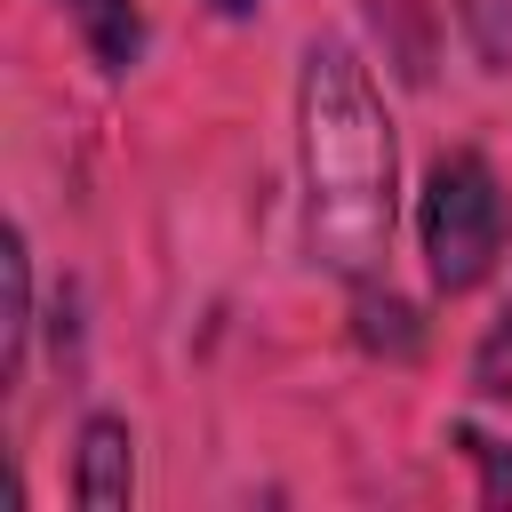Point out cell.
Listing matches in <instances>:
<instances>
[{
	"instance_id": "obj_6",
	"label": "cell",
	"mask_w": 512,
	"mask_h": 512,
	"mask_svg": "<svg viewBox=\"0 0 512 512\" xmlns=\"http://www.w3.org/2000/svg\"><path fill=\"white\" fill-rule=\"evenodd\" d=\"M472 392H488V400H504L512 392V304L488 320V336L472 344Z\"/></svg>"
},
{
	"instance_id": "obj_3",
	"label": "cell",
	"mask_w": 512,
	"mask_h": 512,
	"mask_svg": "<svg viewBox=\"0 0 512 512\" xmlns=\"http://www.w3.org/2000/svg\"><path fill=\"white\" fill-rule=\"evenodd\" d=\"M128 424L120 416H88L80 424V456H72V504L80 512H128L136 496V456H128Z\"/></svg>"
},
{
	"instance_id": "obj_7",
	"label": "cell",
	"mask_w": 512,
	"mask_h": 512,
	"mask_svg": "<svg viewBox=\"0 0 512 512\" xmlns=\"http://www.w3.org/2000/svg\"><path fill=\"white\" fill-rule=\"evenodd\" d=\"M456 448L472 456V472H480V504H512V440H488V432H456Z\"/></svg>"
},
{
	"instance_id": "obj_4",
	"label": "cell",
	"mask_w": 512,
	"mask_h": 512,
	"mask_svg": "<svg viewBox=\"0 0 512 512\" xmlns=\"http://www.w3.org/2000/svg\"><path fill=\"white\" fill-rule=\"evenodd\" d=\"M64 8H72L80 40H88V56L104 72H136L144 64V8L136 0H64Z\"/></svg>"
},
{
	"instance_id": "obj_2",
	"label": "cell",
	"mask_w": 512,
	"mask_h": 512,
	"mask_svg": "<svg viewBox=\"0 0 512 512\" xmlns=\"http://www.w3.org/2000/svg\"><path fill=\"white\" fill-rule=\"evenodd\" d=\"M416 232H424L432 288L440 296H472L496 272V256H504V192H496V168L480 152H440L432 176H424Z\"/></svg>"
},
{
	"instance_id": "obj_9",
	"label": "cell",
	"mask_w": 512,
	"mask_h": 512,
	"mask_svg": "<svg viewBox=\"0 0 512 512\" xmlns=\"http://www.w3.org/2000/svg\"><path fill=\"white\" fill-rule=\"evenodd\" d=\"M216 16H256V0H208Z\"/></svg>"
},
{
	"instance_id": "obj_8",
	"label": "cell",
	"mask_w": 512,
	"mask_h": 512,
	"mask_svg": "<svg viewBox=\"0 0 512 512\" xmlns=\"http://www.w3.org/2000/svg\"><path fill=\"white\" fill-rule=\"evenodd\" d=\"M464 24H472V40L488 48V64L512 72V0H464Z\"/></svg>"
},
{
	"instance_id": "obj_5",
	"label": "cell",
	"mask_w": 512,
	"mask_h": 512,
	"mask_svg": "<svg viewBox=\"0 0 512 512\" xmlns=\"http://www.w3.org/2000/svg\"><path fill=\"white\" fill-rule=\"evenodd\" d=\"M24 336H32V248H24V232H8V248H0V360H8V376H24Z\"/></svg>"
},
{
	"instance_id": "obj_1",
	"label": "cell",
	"mask_w": 512,
	"mask_h": 512,
	"mask_svg": "<svg viewBox=\"0 0 512 512\" xmlns=\"http://www.w3.org/2000/svg\"><path fill=\"white\" fill-rule=\"evenodd\" d=\"M296 160H304V240L320 272L376 280L392 256V208H400V144L392 112L368 80V64L336 40L304 56L296 80Z\"/></svg>"
}]
</instances>
